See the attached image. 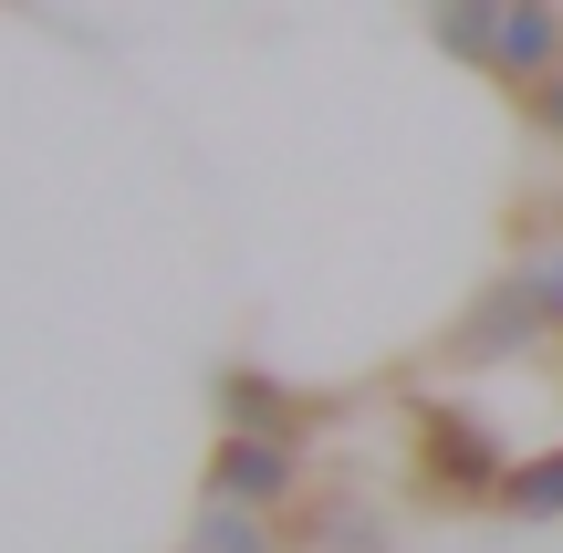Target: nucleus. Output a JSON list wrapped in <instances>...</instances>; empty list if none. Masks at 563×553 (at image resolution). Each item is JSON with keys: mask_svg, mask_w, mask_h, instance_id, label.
Segmentation results:
<instances>
[{"mask_svg": "<svg viewBox=\"0 0 563 553\" xmlns=\"http://www.w3.org/2000/svg\"><path fill=\"white\" fill-rule=\"evenodd\" d=\"M428 32H439V53H460V63H490L501 0H428Z\"/></svg>", "mask_w": 563, "mask_h": 553, "instance_id": "1a4fd4ad", "label": "nucleus"}, {"mask_svg": "<svg viewBox=\"0 0 563 553\" xmlns=\"http://www.w3.org/2000/svg\"><path fill=\"white\" fill-rule=\"evenodd\" d=\"M511 460L522 450H511L501 429H481L470 408H449V397H418V408H407V471H418V491L439 501V512H490Z\"/></svg>", "mask_w": 563, "mask_h": 553, "instance_id": "f257e3e1", "label": "nucleus"}, {"mask_svg": "<svg viewBox=\"0 0 563 553\" xmlns=\"http://www.w3.org/2000/svg\"><path fill=\"white\" fill-rule=\"evenodd\" d=\"M543 303L522 292V272H501V283L481 292V303L460 313V334H449V366H490V355H522V345H543Z\"/></svg>", "mask_w": 563, "mask_h": 553, "instance_id": "7ed1b4c3", "label": "nucleus"}, {"mask_svg": "<svg viewBox=\"0 0 563 553\" xmlns=\"http://www.w3.org/2000/svg\"><path fill=\"white\" fill-rule=\"evenodd\" d=\"M178 553H292V522L251 512V501L199 491V512H188V543H178Z\"/></svg>", "mask_w": 563, "mask_h": 553, "instance_id": "0eeeda50", "label": "nucleus"}, {"mask_svg": "<svg viewBox=\"0 0 563 553\" xmlns=\"http://www.w3.org/2000/svg\"><path fill=\"white\" fill-rule=\"evenodd\" d=\"M292 553H397V522H386L376 501H302Z\"/></svg>", "mask_w": 563, "mask_h": 553, "instance_id": "423d86ee", "label": "nucleus"}, {"mask_svg": "<svg viewBox=\"0 0 563 553\" xmlns=\"http://www.w3.org/2000/svg\"><path fill=\"white\" fill-rule=\"evenodd\" d=\"M220 429H272V439H302L323 418V397H302V387H282L272 366H220Z\"/></svg>", "mask_w": 563, "mask_h": 553, "instance_id": "20e7f679", "label": "nucleus"}, {"mask_svg": "<svg viewBox=\"0 0 563 553\" xmlns=\"http://www.w3.org/2000/svg\"><path fill=\"white\" fill-rule=\"evenodd\" d=\"M490 512H501V522H563V450H522Z\"/></svg>", "mask_w": 563, "mask_h": 553, "instance_id": "6e6552de", "label": "nucleus"}, {"mask_svg": "<svg viewBox=\"0 0 563 553\" xmlns=\"http://www.w3.org/2000/svg\"><path fill=\"white\" fill-rule=\"evenodd\" d=\"M522 292L543 303V324L563 334V241H543V251H522Z\"/></svg>", "mask_w": 563, "mask_h": 553, "instance_id": "9d476101", "label": "nucleus"}, {"mask_svg": "<svg viewBox=\"0 0 563 553\" xmlns=\"http://www.w3.org/2000/svg\"><path fill=\"white\" fill-rule=\"evenodd\" d=\"M522 95H532V125H543V136L563 146V74H543V84H522Z\"/></svg>", "mask_w": 563, "mask_h": 553, "instance_id": "9b49d317", "label": "nucleus"}, {"mask_svg": "<svg viewBox=\"0 0 563 553\" xmlns=\"http://www.w3.org/2000/svg\"><path fill=\"white\" fill-rule=\"evenodd\" d=\"M490 74H501V84H543V74H563V11H553V0H501Z\"/></svg>", "mask_w": 563, "mask_h": 553, "instance_id": "39448f33", "label": "nucleus"}, {"mask_svg": "<svg viewBox=\"0 0 563 553\" xmlns=\"http://www.w3.org/2000/svg\"><path fill=\"white\" fill-rule=\"evenodd\" d=\"M302 480H313L302 439L220 429V450H209V491H220V501H251V512H272V522H292V512H302Z\"/></svg>", "mask_w": 563, "mask_h": 553, "instance_id": "f03ea898", "label": "nucleus"}]
</instances>
